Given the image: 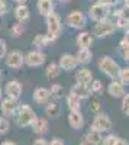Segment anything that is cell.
Segmentation results:
<instances>
[{
	"label": "cell",
	"instance_id": "cell-1",
	"mask_svg": "<svg viewBox=\"0 0 129 145\" xmlns=\"http://www.w3.org/2000/svg\"><path fill=\"white\" fill-rule=\"evenodd\" d=\"M38 115L33 109L29 106V105H19L18 107V112L15 115V123L19 126V128H28V126H32V123L36 120Z\"/></svg>",
	"mask_w": 129,
	"mask_h": 145
},
{
	"label": "cell",
	"instance_id": "cell-2",
	"mask_svg": "<svg viewBox=\"0 0 129 145\" xmlns=\"http://www.w3.org/2000/svg\"><path fill=\"white\" fill-rule=\"evenodd\" d=\"M97 67H99V70L103 72V74H106L112 80H118L119 78V74H121V70H122V67L119 65V63L115 61V59L112 57H109V55H103L99 59Z\"/></svg>",
	"mask_w": 129,
	"mask_h": 145
},
{
	"label": "cell",
	"instance_id": "cell-3",
	"mask_svg": "<svg viewBox=\"0 0 129 145\" xmlns=\"http://www.w3.org/2000/svg\"><path fill=\"white\" fill-rule=\"evenodd\" d=\"M45 22H46V33L52 36L54 39H57L63 32V19H61L60 13L52 12L51 15L45 18Z\"/></svg>",
	"mask_w": 129,
	"mask_h": 145
},
{
	"label": "cell",
	"instance_id": "cell-4",
	"mask_svg": "<svg viewBox=\"0 0 129 145\" xmlns=\"http://www.w3.org/2000/svg\"><path fill=\"white\" fill-rule=\"evenodd\" d=\"M118 26L116 23L110 19H104V20H100V22H96L94 28H93V35L97 36V38H106V36L112 35Z\"/></svg>",
	"mask_w": 129,
	"mask_h": 145
},
{
	"label": "cell",
	"instance_id": "cell-5",
	"mask_svg": "<svg viewBox=\"0 0 129 145\" xmlns=\"http://www.w3.org/2000/svg\"><path fill=\"white\" fill-rule=\"evenodd\" d=\"M112 125H113L112 119L106 113L100 112V113H96L94 119H93V122L90 125V129L97 131V132H100V134H103V132H109L112 129Z\"/></svg>",
	"mask_w": 129,
	"mask_h": 145
},
{
	"label": "cell",
	"instance_id": "cell-6",
	"mask_svg": "<svg viewBox=\"0 0 129 145\" xmlns=\"http://www.w3.org/2000/svg\"><path fill=\"white\" fill-rule=\"evenodd\" d=\"M65 23L71 29H83L87 23V16L81 10H71L65 18Z\"/></svg>",
	"mask_w": 129,
	"mask_h": 145
},
{
	"label": "cell",
	"instance_id": "cell-7",
	"mask_svg": "<svg viewBox=\"0 0 129 145\" xmlns=\"http://www.w3.org/2000/svg\"><path fill=\"white\" fill-rule=\"evenodd\" d=\"M46 61V55L42 50H32L28 54H25V65L31 68H36L44 65Z\"/></svg>",
	"mask_w": 129,
	"mask_h": 145
},
{
	"label": "cell",
	"instance_id": "cell-8",
	"mask_svg": "<svg viewBox=\"0 0 129 145\" xmlns=\"http://www.w3.org/2000/svg\"><path fill=\"white\" fill-rule=\"evenodd\" d=\"M109 15H110L109 7L104 6L100 2L91 5L89 7V18L93 19L94 22H100V20H104V19H109Z\"/></svg>",
	"mask_w": 129,
	"mask_h": 145
},
{
	"label": "cell",
	"instance_id": "cell-9",
	"mask_svg": "<svg viewBox=\"0 0 129 145\" xmlns=\"http://www.w3.org/2000/svg\"><path fill=\"white\" fill-rule=\"evenodd\" d=\"M5 64L10 70H19L22 68V65H25V55L19 50H13V51L7 52L5 58Z\"/></svg>",
	"mask_w": 129,
	"mask_h": 145
},
{
	"label": "cell",
	"instance_id": "cell-10",
	"mask_svg": "<svg viewBox=\"0 0 129 145\" xmlns=\"http://www.w3.org/2000/svg\"><path fill=\"white\" fill-rule=\"evenodd\" d=\"M18 107H19V103L16 99H12V97H3L2 102H0V112H2L3 116L6 118H15L16 112H18Z\"/></svg>",
	"mask_w": 129,
	"mask_h": 145
},
{
	"label": "cell",
	"instance_id": "cell-11",
	"mask_svg": "<svg viewBox=\"0 0 129 145\" xmlns=\"http://www.w3.org/2000/svg\"><path fill=\"white\" fill-rule=\"evenodd\" d=\"M5 94L7 96V97H12V99H16L19 100L20 99V96L23 93V86H22V83L18 81V80H9L6 84H5Z\"/></svg>",
	"mask_w": 129,
	"mask_h": 145
},
{
	"label": "cell",
	"instance_id": "cell-12",
	"mask_svg": "<svg viewBox=\"0 0 129 145\" xmlns=\"http://www.w3.org/2000/svg\"><path fill=\"white\" fill-rule=\"evenodd\" d=\"M32 99L36 105H48L52 99L51 90L46 87H36L32 93Z\"/></svg>",
	"mask_w": 129,
	"mask_h": 145
},
{
	"label": "cell",
	"instance_id": "cell-13",
	"mask_svg": "<svg viewBox=\"0 0 129 145\" xmlns=\"http://www.w3.org/2000/svg\"><path fill=\"white\" fill-rule=\"evenodd\" d=\"M67 120H68L70 128L74 131H80L84 126V116L81 113V110H70Z\"/></svg>",
	"mask_w": 129,
	"mask_h": 145
},
{
	"label": "cell",
	"instance_id": "cell-14",
	"mask_svg": "<svg viewBox=\"0 0 129 145\" xmlns=\"http://www.w3.org/2000/svg\"><path fill=\"white\" fill-rule=\"evenodd\" d=\"M58 65L61 67V70L64 71H74L77 67H78V61H77V57L73 55V54H63L60 61H58Z\"/></svg>",
	"mask_w": 129,
	"mask_h": 145
},
{
	"label": "cell",
	"instance_id": "cell-15",
	"mask_svg": "<svg viewBox=\"0 0 129 145\" xmlns=\"http://www.w3.org/2000/svg\"><path fill=\"white\" fill-rule=\"evenodd\" d=\"M36 10L38 13L44 18L51 15L52 12H55V2L54 0H38L36 2Z\"/></svg>",
	"mask_w": 129,
	"mask_h": 145
},
{
	"label": "cell",
	"instance_id": "cell-16",
	"mask_svg": "<svg viewBox=\"0 0 129 145\" xmlns=\"http://www.w3.org/2000/svg\"><path fill=\"white\" fill-rule=\"evenodd\" d=\"M108 93L115 99H119V97H123L126 94V90H125V84L118 81V80H112V83L108 86Z\"/></svg>",
	"mask_w": 129,
	"mask_h": 145
},
{
	"label": "cell",
	"instance_id": "cell-17",
	"mask_svg": "<svg viewBox=\"0 0 129 145\" xmlns=\"http://www.w3.org/2000/svg\"><path fill=\"white\" fill-rule=\"evenodd\" d=\"M13 16H15L16 22H20V23L28 22L31 18V10L26 6V3L25 5H16V7L13 9Z\"/></svg>",
	"mask_w": 129,
	"mask_h": 145
},
{
	"label": "cell",
	"instance_id": "cell-18",
	"mask_svg": "<svg viewBox=\"0 0 129 145\" xmlns=\"http://www.w3.org/2000/svg\"><path fill=\"white\" fill-rule=\"evenodd\" d=\"M76 80L77 83H81V84H86V86H91V83H93V72L90 68L87 67H83V68H80L76 71Z\"/></svg>",
	"mask_w": 129,
	"mask_h": 145
},
{
	"label": "cell",
	"instance_id": "cell-19",
	"mask_svg": "<svg viewBox=\"0 0 129 145\" xmlns=\"http://www.w3.org/2000/svg\"><path fill=\"white\" fill-rule=\"evenodd\" d=\"M32 131H33V134L35 135H38V137H42L45 135L46 132L50 131V123H48V120H46L45 118H36V120L32 123Z\"/></svg>",
	"mask_w": 129,
	"mask_h": 145
},
{
	"label": "cell",
	"instance_id": "cell-20",
	"mask_svg": "<svg viewBox=\"0 0 129 145\" xmlns=\"http://www.w3.org/2000/svg\"><path fill=\"white\" fill-rule=\"evenodd\" d=\"M116 26L119 29H128L129 28V7H122L118 12V18H116Z\"/></svg>",
	"mask_w": 129,
	"mask_h": 145
},
{
	"label": "cell",
	"instance_id": "cell-21",
	"mask_svg": "<svg viewBox=\"0 0 129 145\" xmlns=\"http://www.w3.org/2000/svg\"><path fill=\"white\" fill-rule=\"evenodd\" d=\"M102 141H103V137H102L100 132L90 129L83 137V142L81 144H84V145H102Z\"/></svg>",
	"mask_w": 129,
	"mask_h": 145
},
{
	"label": "cell",
	"instance_id": "cell-22",
	"mask_svg": "<svg viewBox=\"0 0 129 145\" xmlns=\"http://www.w3.org/2000/svg\"><path fill=\"white\" fill-rule=\"evenodd\" d=\"M55 39L52 38V36H50L48 33H38L35 38L32 39V45L36 48V50H42V48H45L46 45H50V44H52Z\"/></svg>",
	"mask_w": 129,
	"mask_h": 145
},
{
	"label": "cell",
	"instance_id": "cell-23",
	"mask_svg": "<svg viewBox=\"0 0 129 145\" xmlns=\"http://www.w3.org/2000/svg\"><path fill=\"white\" fill-rule=\"evenodd\" d=\"M70 91L74 93L77 97H80L81 100L90 97V94H91V89H90V86H86V84H81V83H76L74 86L71 87V90H70Z\"/></svg>",
	"mask_w": 129,
	"mask_h": 145
},
{
	"label": "cell",
	"instance_id": "cell-24",
	"mask_svg": "<svg viewBox=\"0 0 129 145\" xmlns=\"http://www.w3.org/2000/svg\"><path fill=\"white\" fill-rule=\"evenodd\" d=\"M76 45L78 48H90L93 45V35L90 32H80L76 38Z\"/></svg>",
	"mask_w": 129,
	"mask_h": 145
},
{
	"label": "cell",
	"instance_id": "cell-25",
	"mask_svg": "<svg viewBox=\"0 0 129 145\" xmlns=\"http://www.w3.org/2000/svg\"><path fill=\"white\" fill-rule=\"evenodd\" d=\"M45 115L51 119H57L61 115V106L58 103V100H52L48 105H45Z\"/></svg>",
	"mask_w": 129,
	"mask_h": 145
},
{
	"label": "cell",
	"instance_id": "cell-26",
	"mask_svg": "<svg viewBox=\"0 0 129 145\" xmlns=\"http://www.w3.org/2000/svg\"><path fill=\"white\" fill-rule=\"evenodd\" d=\"M76 57H77L78 64L87 65L93 58V52L90 51V48H78V51L76 52Z\"/></svg>",
	"mask_w": 129,
	"mask_h": 145
},
{
	"label": "cell",
	"instance_id": "cell-27",
	"mask_svg": "<svg viewBox=\"0 0 129 145\" xmlns=\"http://www.w3.org/2000/svg\"><path fill=\"white\" fill-rule=\"evenodd\" d=\"M65 103H67L68 110H81V99L77 97L71 91L65 96Z\"/></svg>",
	"mask_w": 129,
	"mask_h": 145
},
{
	"label": "cell",
	"instance_id": "cell-28",
	"mask_svg": "<svg viewBox=\"0 0 129 145\" xmlns=\"http://www.w3.org/2000/svg\"><path fill=\"white\" fill-rule=\"evenodd\" d=\"M60 72H61V67L57 63H51L45 68V77L48 80H55L58 76H60Z\"/></svg>",
	"mask_w": 129,
	"mask_h": 145
},
{
	"label": "cell",
	"instance_id": "cell-29",
	"mask_svg": "<svg viewBox=\"0 0 129 145\" xmlns=\"http://www.w3.org/2000/svg\"><path fill=\"white\" fill-rule=\"evenodd\" d=\"M50 90H51V96H52V99L54 100H60V99H63V97H65V90H64V87L61 86V84H52V86L50 87Z\"/></svg>",
	"mask_w": 129,
	"mask_h": 145
},
{
	"label": "cell",
	"instance_id": "cell-30",
	"mask_svg": "<svg viewBox=\"0 0 129 145\" xmlns=\"http://www.w3.org/2000/svg\"><path fill=\"white\" fill-rule=\"evenodd\" d=\"M23 32H25V26H23V23H20V22L13 23V25L10 26V33H12V36H15V38L22 36Z\"/></svg>",
	"mask_w": 129,
	"mask_h": 145
},
{
	"label": "cell",
	"instance_id": "cell-31",
	"mask_svg": "<svg viewBox=\"0 0 129 145\" xmlns=\"http://www.w3.org/2000/svg\"><path fill=\"white\" fill-rule=\"evenodd\" d=\"M9 129H10V120H9V118L0 115V135L7 134Z\"/></svg>",
	"mask_w": 129,
	"mask_h": 145
},
{
	"label": "cell",
	"instance_id": "cell-32",
	"mask_svg": "<svg viewBox=\"0 0 129 145\" xmlns=\"http://www.w3.org/2000/svg\"><path fill=\"white\" fill-rule=\"evenodd\" d=\"M121 54H122V58L129 64V42L126 39L121 41Z\"/></svg>",
	"mask_w": 129,
	"mask_h": 145
},
{
	"label": "cell",
	"instance_id": "cell-33",
	"mask_svg": "<svg viewBox=\"0 0 129 145\" xmlns=\"http://www.w3.org/2000/svg\"><path fill=\"white\" fill-rule=\"evenodd\" d=\"M119 81L123 83L125 86H129V67H125L121 70V74H119Z\"/></svg>",
	"mask_w": 129,
	"mask_h": 145
},
{
	"label": "cell",
	"instance_id": "cell-34",
	"mask_svg": "<svg viewBox=\"0 0 129 145\" xmlns=\"http://www.w3.org/2000/svg\"><path fill=\"white\" fill-rule=\"evenodd\" d=\"M122 112L125 116L129 118V93H126L122 97Z\"/></svg>",
	"mask_w": 129,
	"mask_h": 145
},
{
	"label": "cell",
	"instance_id": "cell-35",
	"mask_svg": "<svg viewBox=\"0 0 129 145\" xmlns=\"http://www.w3.org/2000/svg\"><path fill=\"white\" fill-rule=\"evenodd\" d=\"M90 89H91V93H102V90H103V83H102L100 80H93Z\"/></svg>",
	"mask_w": 129,
	"mask_h": 145
},
{
	"label": "cell",
	"instance_id": "cell-36",
	"mask_svg": "<svg viewBox=\"0 0 129 145\" xmlns=\"http://www.w3.org/2000/svg\"><path fill=\"white\" fill-rule=\"evenodd\" d=\"M7 55V44L3 38H0V59H5Z\"/></svg>",
	"mask_w": 129,
	"mask_h": 145
},
{
	"label": "cell",
	"instance_id": "cell-37",
	"mask_svg": "<svg viewBox=\"0 0 129 145\" xmlns=\"http://www.w3.org/2000/svg\"><path fill=\"white\" fill-rule=\"evenodd\" d=\"M116 135L113 134H108L106 137H103V141H102V145H115V141H116Z\"/></svg>",
	"mask_w": 129,
	"mask_h": 145
},
{
	"label": "cell",
	"instance_id": "cell-38",
	"mask_svg": "<svg viewBox=\"0 0 129 145\" xmlns=\"http://www.w3.org/2000/svg\"><path fill=\"white\" fill-rule=\"evenodd\" d=\"M90 112H93V113H100L102 112V103L99 102V100H93L91 102V105H90Z\"/></svg>",
	"mask_w": 129,
	"mask_h": 145
},
{
	"label": "cell",
	"instance_id": "cell-39",
	"mask_svg": "<svg viewBox=\"0 0 129 145\" xmlns=\"http://www.w3.org/2000/svg\"><path fill=\"white\" fill-rule=\"evenodd\" d=\"M9 12V5L6 0H0V18L5 16L6 13Z\"/></svg>",
	"mask_w": 129,
	"mask_h": 145
},
{
	"label": "cell",
	"instance_id": "cell-40",
	"mask_svg": "<svg viewBox=\"0 0 129 145\" xmlns=\"http://www.w3.org/2000/svg\"><path fill=\"white\" fill-rule=\"evenodd\" d=\"M32 145H50V142L46 141L45 138H42V137H39V138H36L33 141V144Z\"/></svg>",
	"mask_w": 129,
	"mask_h": 145
},
{
	"label": "cell",
	"instance_id": "cell-41",
	"mask_svg": "<svg viewBox=\"0 0 129 145\" xmlns=\"http://www.w3.org/2000/svg\"><path fill=\"white\" fill-rule=\"evenodd\" d=\"M100 3H103L104 6H108V7H112V6H115L116 3L119 2V0H99Z\"/></svg>",
	"mask_w": 129,
	"mask_h": 145
},
{
	"label": "cell",
	"instance_id": "cell-42",
	"mask_svg": "<svg viewBox=\"0 0 129 145\" xmlns=\"http://www.w3.org/2000/svg\"><path fill=\"white\" fill-rule=\"evenodd\" d=\"M50 145H65V144H64V141L61 138H52L50 141Z\"/></svg>",
	"mask_w": 129,
	"mask_h": 145
},
{
	"label": "cell",
	"instance_id": "cell-43",
	"mask_svg": "<svg viewBox=\"0 0 129 145\" xmlns=\"http://www.w3.org/2000/svg\"><path fill=\"white\" fill-rule=\"evenodd\" d=\"M115 145H129V142H128L125 138L118 137V138H116V141H115Z\"/></svg>",
	"mask_w": 129,
	"mask_h": 145
},
{
	"label": "cell",
	"instance_id": "cell-44",
	"mask_svg": "<svg viewBox=\"0 0 129 145\" xmlns=\"http://www.w3.org/2000/svg\"><path fill=\"white\" fill-rule=\"evenodd\" d=\"M0 145H18V144H16L15 141H3Z\"/></svg>",
	"mask_w": 129,
	"mask_h": 145
},
{
	"label": "cell",
	"instance_id": "cell-45",
	"mask_svg": "<svg viewBox=\"0 0 129 145\" xmlns=\"http://www.w3.org/2000/svg\"><path fill=\"white\" fill-rule=\"evenodd\" d=\"M12 2L16 3V5H25V3L28 2V0H12Z\"/></svg>",
	"mask_w": 129,
	"mask_h": 145
},
{
	"label": "cell",
	"instance_id": "cell-46",
	"mask_svg": "<svg viewBox=\"0 0 129 145\" xmlns=\"http://www.w3.org/2000/svg\"><path fill=\"white\" fill-rule=\"evenodd\" d=\"M123 39H126V41L129 42V28L125 31V36H123Z\"/></svg>",
	"mask_w": 129,
	"mask_h": 145
},
{
	"label": "cell",
	"instance_id": "cell-47",
	"mask_svg": "<svg viewBox=\"0 0 129 145\" xmlns=\"http://www.w3.org/2000/svg\"><path fill=\"white\" fill-rule=\"evenodd\" d=\"M58 3H61V5H67V3H70L71 0H57Z\"/></svg>",
	"mask_w": 129,
	"mask_h": 145
},
{
	"label": "cell",
	"instance_id": "cell-48",
	"mask_svg": "<svg viewBox=\"0 0 129 145\" xmlns=\"http://www.w3.org/2000/svg\"><path fill=\"white\" fill-rule=\"evenodd\" d=\"M3 94H5V90L0 87V102H2V99H3Z\"/></svg>",
	"mask_w": 129,
	"mask_h": 145
},
{
	"label": "cell",
	"instance_id": "cell-49",
	"mask_svg": "<svg viewBox=\"0 0 129 145\" xmlns=\"http://www.w3.org/2000/svg\"><path fill=\"white\" fill-rule=\"evenodd\" d=\"M0 78H2V70H0Z\"/></svg>",
	"mask_w": 129,
	"mask_h": 145
},
{
	"label": "cell",
	"instance_id": "cell-50",
	"mask_svg": "<svg viewBox=\"0 0 129 145\" xmlns=\"http://www.w3.org/2000/svg\"><path fill=\"white\" fill-rule=\"evenodd\" d=\"M80 145H84V144H80Z\"/></svg>",
	"mask_w": 129,
	"mask_h": 145
}]
</instances>
